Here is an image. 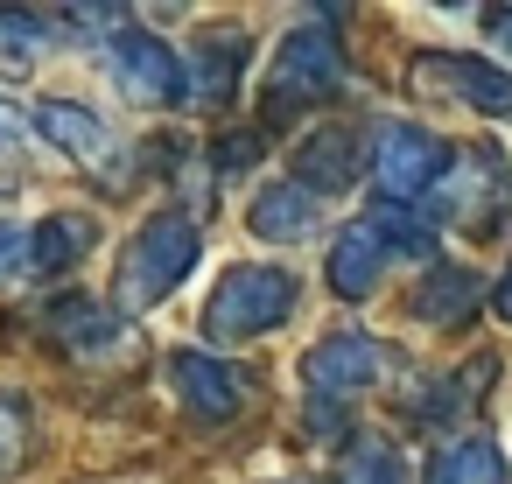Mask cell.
Returning a JSON list of instances; mask_svg holds the SVG:
<instances>
[{
  "label": "cell",
  "mask_w": 512,
  "mask_h": 484,
  "mask_svg": "<svg viewBox=\"0 0 512 484\" xmlns=\"http://www.w3.org/2000/svg\"><path fill=\"white\" fill-rule=\"evenodd\" d=\"M295 274L281 260H246V267H225L218 288L204 295V337L211 344H253L267 330H281L295 316Z\"/></svg>",
  "instance_id": "1"
},
{
  "label": "cell",
  "mask_w": 512,
  "mask_h": 484,
  "mask_svg": "<svg viewBox=\"0 0 512 484\" xmlns=\"http://www.w3.org/2000/svg\"><path fill=\"white\" fill-rule=\"evenodd\" d=\"M197 260H204L197 218H190V211H155V218H141V232L120 246V295H127L134 309H162V302L190 281Z\"/></svg>",
  "instance_id": "2"
},
{
  "label": "cell",
  "mask_w": 512,
  "mask_h": 484,
  "mask_svg": "<svg viewBox=\"0 0 512 484\" xmlns=\"http://www.w3.org/2000/svg\"><path fill=\"white\" fill-rule=\"evenodd\" d=\"M344 78L351 71H344V50H337L330 29H288L281 50H274V64H267V120H288L302 106L337 99Z\"/></svg>",
  "instance_id": "3"
},
{
  "label": "cell",
  "mask_w": 512,
  "mask_h": 484,
  "mask_svg": "<svg viewBox=\"0 0 512 484\" xmlns=\"http://www.w3.org/2000/svg\"><path fill=\"white\" fill-rule=\"evenodd\" d=\"M449 162H456V148L442 134H428L421 120H379V134H372V176H379V197H393V204L435 197Z\"/></svg>",
  "instance_id": "4"
},
{
  "label": "cell",
  "mask_w": 512,
  "mask_h": 484,
  "mask_svg": "<svg viewBox=\"0 0 512 484\" xmlns=\"http://www.w3.org/2000/svg\"><path fill=\"white\" fill-rule=\"evenodd\" d=\"M393 253H428V239L421 232H407L400 218H358V225H344L337 239H330V260H323V274H330V288L344 295V302H365L379 281H386V260Z\"/></svg>",
  "instance_id": "5"
},
{
  "label": "cell",
  "mask_w": 512,
  "mask_h": 484,
  "mask_svg": "<svg viewBox=\"0 0 512 484\" xmlns=\"http://www.w3.org/2000/svg\"><path fill=\"white\" fill-rule=\"evenodd\" d=\"M414 85L428 99H456L477 120L512 127V71H498L491 57H463V50H421L414 57Z\"/></svg>",
  "instance_id": "6"
},
{
  "label": "cell",
  "mask_w": 512,
  "mask_h": 484,
  "mask_svg": "<svg viewBox=\"0 0 512 484\" xmlns=\"http://www.w3.org/2000/svg\"><path fill=\"white\" fill-rule=\"evenodd\" d=\"M386 365H393V351H386L379 337H365V330H337V337L309 344V358H302V386H309V400H330V407H337V400L379 386Z\"/></svg>",
  "instance_id": "7"
},
{
  "label": "cell",
  "mask_w": 512,
  "mask_h": 484,
  "mask_svg": "<svg viewBox=\"0 0 512 484\" xmlns=\"http://www.w3.org/2000/svg\"><path fill=\"white\" fill-rule=\"evenodd\" d=\"M106 64H113L120 92L141 99V106H169V99L190 92V64H183L162 36H148V29H120L113 50H106Z\"/></svg>",
  "instance_id": "8"
},
{
  "label": "cell",
  "mask_w": 512,
  "mask_h": 484,
  "mask_svg": "<svg viewBox=\"0 0 512 484\" xmlns=\"http://www.w3.org/2000/svg\"><path fill=\"white\" fill-rule=\"evenodd\" d=\"M435 218H449V225H463V232H491V225L505 218V162L484 155V148L456 155L449 176L435 183Z\"/></svg>",
  "instance_id": "9"
},
{
  "label": "cell",
  "mask_w": 512,
  "mask_h": 484,
  "mask_svg": "<svg viewBox=\"0 0 512 484\" xmlns=\"http://www.w3.org/2000/svg\"><path fill=\"white\" fill-rule=\"evenodd\" d=\"M169 386H176V400H183V414L190 421H239L246 414V379L225 365V358H211V351H169Z\"/></svg>",
  "instance_id": "10"
},
{
  "label": "cell",
  "mask_w": 512,
  "mask_h": 484,
  "mask_svg": "<svg viewBox=\"0 0 512 484\" xmlns=\"http://www.w3.org/2000/svg\"><path fill=\"white\" fill-rule=\"evenodd\" d=\"M50 337L71 351V358H85V365H106V358H127L141 337L106 309V302H92V295H64L57 309H50Z\"/></svg>",
  "instance_id": "11"
},
{
  "label": "cell",
  "mask_w": 512,
  "mask_h": 484,
  "mask_svg": "<svg viewBox=\"0 0 512 484\" xmlns=\"http://www.w3.org/2000/svg\"><path fill=\"white\" fill-rule=\"evenodd\" d=\"M246 225H253V239H267V246H302V239H316L323 204H316V190H302V183H267V190L246 204Z\"/></svg>",
  "instance_id": "12"
},
{
  "label": "cell",
  "mask_w": 512,
  "mask_h": 484,
  "mask_svg": "<svg viewBox=\"0 0 512 484\" xmlns=\"http://www.w3.org/2000/svg\"><path fill=\"white\" fill-rule=\"evenodd\" d=\"M484 295H491L484 274H470V267H456V260H435V267L414 281L407 316H421V323H463V316H477Z\"/></svg>",
  "instance_id": "13"
},
{
  "label": "cell",
  "mask_w": 512,
  "mask_h": 484,
  "mask_svg": "<svg viewBox=\"0 0 512 484\" xmlns=\"http://www.w3.org/2000/svg\"><path fill=\"white\" fill-rule=\"evenodd\" d=\"M36 134H43L50 148H64L71 162H106V155H113L106 120H99L92 106H78V99H43V106H36Z\"/></svg>",
  "instance_id": "14"
},
{
  "label": "cell",
  "mask_w": 512,
  "mask_h": 484,
  "mask_svg": "<svg viewBox=\"0 0 512 484\" xmlns=\"http://www.w3.org/2000/svg\"><path fill=\"white\" fill-rule=\"evenodd\" d=\"M295 183L316 190V197H337L358 183V141L344 127H316L302 148H295Z\"/></svg>",
  "instance_id": "15"
},
{
  "label": "cell",
  "mask_w": 512,
  "mask_h": 484,
  "mask_svg": "<svg viewBox=\"0 0 512 484\" xmlns=\"http://www.w3.org/2000/svg\"><path fill=\"white\" fill-rule=\"evenodd\" d=\"M428 484H512V463H505L498 442L463 435V442H449V449L428 463Z\"/></svg>",
  "instance_id": "16"
},
{
  "label": "cell",
  "mask_w": 512,
  "mask_h": 484,
  "mask_svg": "<svg viewBox=\"0 0 512 484\" xmlns=\"http://www.w3.org/2000/svg\"><path fill=\"white\" fill-rule=\"evenodd\" d=\"M239 71H246V36H239V29H225V36H204V50H197V71H190V92H197L204 106H225V99L239 92Z\"/></svg>",
  "instance_id": "17"
},
{
  "label": "cell",
  "mask_w": 512,
  "mask_h": 484,
  "mask_svg": "<svg viewBox=\"0 0 512 484\" xmlns=\"http://www.w3.org/2000/svg\"><path fill=\"white\" fill-rule=\"evenodd\" d=\"M92 246H99V225L85 211H57L36 225V274H71Z\"/></svg>",
  "instance_id": "18"
},
{
  "label": "cell",
  "mask_w": 512,
  "mask_h": 484,
  "mask_svg": "<svg viewBox=\"0 0 512 484\" xmlns=\"http://www.w3.org/2000/svg\"><path fill=\"white\" fill-rule=\"evenodd\" d=\"M330 484H407V456H400L393 442H358V449L337 463Z\"/></svg>",
  "instance_id": "19"
},
{
  "label": "cell",
  "mask_w": 512,
  "mask_h": 484,
  "mask_svg": "<svg viewBox=\"0 0 512 484\" xmlns=\"http://www.w3.org/2000/svg\"><path fill=\"white\" fill-rule=\"evenodd\" d=\"M29 274H36V232L0 218V295H15Z\"/></svg>",
  "instance_id": "20"
},
{
  "label": "cell",
  "mask_w": 512,
  "mask_h": 484,
  "mask_svg": "<svg viewBox=\"0 0 512 484\" xmlns=\"http://www.w3.org/2000/svg\"><path fill=\"white\" fill-rule=\"evenodd\" d=\"M22 442H29V407H22V393L0 386V470H15Z\"/></svg>",
  "instance_id": "21"
},
{
  "label": "cell",
  "mask_w": 512,
  "mask_h": 484,
  "mask_svg": "<svg viewBox=\"0 0 512 484\" xmlns=\"http://www.w3.org/2000/svg\"><path fill=\"white\" fill-rule=\"evenodd\" d=\"M253 148H260V134H232V141H225V155H218V176H225V169H246V162H253Z\"/></svg>",
  "instance_id": "22"
},
{
  "label": "cell",
  "mask_w": 512,
  "mask_h": 484,
  "mask_svg": "<svg viewBox=\"0 0 512 484\" xmlns=\"http://www.w3.org/2000/svg\"><path fill=\"white\" fill-rule=\"evenodd\" d=\"M484 22H491V36H498V50H512V8H491Z\"/></svg>",
  "instance_id": "23"
},
{
  "label": "cell",
  "mask_w": 512,
  "mask_h": 484,
  "mask_svg": "<svg viewBox=\"0 0 512 484\" xmlns=\"http://www.w3.org/2000/svg\"><path fill=\"white\" fill-rule=\"evenodd\" d=\"M491 309H498V323H512V267H505V281L491 288Z\"/></svg>",
  "instance_id": "24"
},
{
  "label": "cell",
  "mask_w": 512,
  "mask_h": 484,
  "mask_svg": "<svg viewBox=\"0 0 512 484\" xmlns=\"http://www.w3.org/2000/svg\"><path fill=\"white\" fill-rule=\"evenodd\" d=\"M0 148H22V120H15L8 106H0Z\"/></svg>",
  "instance_id": "25"
},
{
  "label": "cell",
  "mask_w": 512,
  "mask_h": 484,
  "mask_svg": "<svg viewBox=\"0 0 512 484\" xmlns=\"http://www.w3.org/2000/svg\"><path fill=\"white\" fill-rule=\"evenodd\" d=\"M274 484H295V477H274Z\"/></svg>",
  "instance_id": "26"
}]
</instances>
